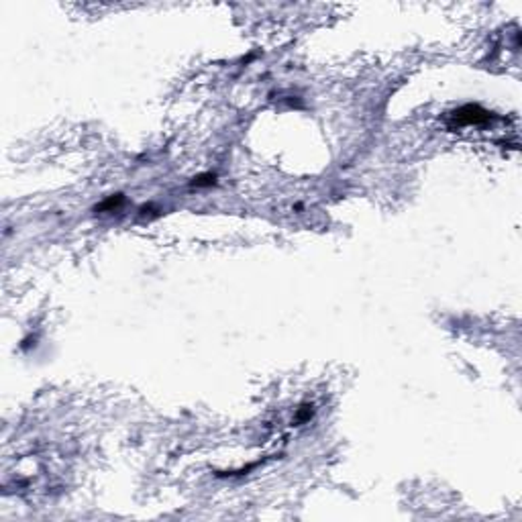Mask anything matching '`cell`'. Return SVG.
I'll return each mask as SVG.
<instances>
[{"mask_svg": "<svg viewBox=\"0 0 522 522\" xmlns=\"http://www.w3.org/2000/svg\"><path fill=\"white\" fill-rule=\"evenodd\" d=\"M491 119H493V115L483 111L477 104H465V106H461V108L451 113V123L459 125V127H471V125L473 127H481V125H487Z\"/></svg>", "mask_w": 522, "mask_h": 522, "instance_id": "cell-1", "label": "cell"}, {"mask_svg": "<svg viewBox=\"0 0 522 522\" xmlns=\"http://www.w3.org/2000/svg\"><path fill=\"white\" fill-rule=\"evenodd\" d=\"M125 202V196L123 194H113L108 196L106 200H102L100 204L94 206V212H106V210H117L121 204Z\"/></svg>", "mask_w": 522, "mask_h": 522, "instance_id": "cell-2", "label": "cell"}, {"mask_svg": "<svg viewBox=\"0 0 522 522\" xmlns=\"http://www.w3.org/2000/svg\"><path fill=\"white\" fill-rule=\"evenodd\" d=\"M190 184L196 186V188H208V186H214V184H216V176H214V174H198L196 178H192Z\"/></svg>", "mask_w": 522, "mask_h": 522, "instance_id": "cell-3", "label": "cell"}, {"mask_svg": "<svg viewBox=\"0 0 522 522\" xmlns=\"http://www.w3.org/2000/svg\"><path fill=\"white\" fill-rule=\"evenodd\" d=\"M312 414H314V408H312V404H310V406H308V404H304V406L298 410L296 422H306V420H310V418H312Z\"/></svg>", "mask_w": 522, "mask_h": 522, "instance_id": "cell-4", "label": "cell"}]
</instances>
